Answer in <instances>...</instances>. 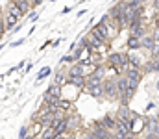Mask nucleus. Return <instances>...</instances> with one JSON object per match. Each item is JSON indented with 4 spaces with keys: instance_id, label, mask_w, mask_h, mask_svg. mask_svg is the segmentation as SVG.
I'll return each mask as SVG.
<instances>
[{
    "instance_id": "1",
    "label": "nucleus",
    "mask_w": 159,
    "mask_h": 139,
    "mask_svg": "<svg viewBox=\"0 0 159 139\" xmlns=\"http://www.w3.org/2000/svg\"><path fill=\"white\" fill-rule=\"evenodd\" d=\"M107 63H109L111 69H117V72H124L126 67L129 65L128 56L124 52H113V54H109L107 56Z\"/></svg>"
},
{
    "instance_id": "2",
    "label": "nucleus",
    "mask_w": 159,
    "mask_h": 139,
    "mask_svg": "<svg viewBox=\"0 0 159 139\" xmlns=\"http://www.w3.org/2000/svg\"><path fill=\"white\" fill-rule=\"evenodd\" d=\"M91 34H93L96 39H100L102 43H106V45H107V41H109V37H111V35H109L111 32H109L107 24H104V22H98L96 26H93V28H91Z\"/></svg>"
},
{
    "instance_id": "3",
    "label": "nucleus",
    "mask_w": 159,
    "mask_h": 139,
    "mask_svg": "<svg viewBox=\"0 0 159 139\" xmlns=\"http://www.w3.org/2000/svg\"><path fill=\"white\" fill-rule=\"evenodd\" d=\"M104 86V95L109 98V100H115L119 96V89H117V80L115 78H106V82L102 84Z\"/></svg>"
},
{
    "instance_id": "4",
    "label": "nucleus",
    "mask_w": 159,
    "mask_h": 139,
    "mask_svg": "<svg viewBox=\"0 0 159 139\" xmlns=\"http://www.w3.org/2000/svg\"><path fill=\"white\" fill-rule=\"evenodd\" d=\"M124 76H126L128 80H139V82H141V78H143V72H141L137 67H131V65H128V67H126V71H124Z\"/></svg>"
},
{
    "instance_id": "5",
    "label": "nucleus",
    "mask_w": 159,
    "mask_h": 139,
    "mask_svg": "<svg viewBox=\"0 0 159 139\" xmlns=\"http://www.w3.org/2000/svg\"><path fill=\"white\" fill-rule=\"evenodd\" d=\"M100 124H102V128H106V130H109V132H115V130H117V119L111 117V115H106V117L100 121Z\"/></svg>"
},
{
    "instance_id": "6",
    "label": "nucleus",
    "mask_w": 159,
    "mask_h": 139,
    "mask_svg": "<svg viewBox=\"0 0 159 139\" xmlns=\"http://www.w3.org/2000/svg\"><path fill=\"white\" fill-rule=\"evenodd\" d=\"M67 84L78 89H85V76H67Z\"/></svg>"
},
{
    "instance_id": "7",
    "label": "nucleus",
    "mask_w": 159,
    "mask_h": 139,
    "mask_svg": "<svg viewBox=\"0 0 159 139\" xmlns=\"http://www.w3.org/2000/svg\"><path fill=\"white\" fill-rule=\"evenodd\" d=\"M7 13H9V15H13L15 19H22V15H24V13L20 11V7L17 6V2H15V0H11V2L7 4Z\"/></svg>"
},
{
    "instance_id": "8",
    "label": "nucleus",
    "mask_w": 159,
    "mask_h": 139,
    "mask_svg": "<svg viewBox=\"0 0 159 139\" xmlns=\"http://www.w3.org/2000/svg\"><path fill=\"white\" fill-rule=\"evenodd\" d=\"M67 76H85L83 74V65L81 63H74V65H70L69 67V71H67Z\"/></svg>"
},
{
    "instance_id": "9",
    "label": "nucleus",
    "mask_w": 159,
    "mask_h": 139,
    "mask_svg": "<svg viewBox=\"0 0 159 139\" xmlns=\"http://www.w3.org/2000/svg\"><path fill=\"white\" fill-rule=\"evenodd\" d=\"M131 115H133V113H129V108H128V106H120L119 113H117V119H119V121H124V123H129Z\"/></svg>"
},
{
    "instance_id": "10",
    "label": "nucleus",
    "mask_w": 159,
    "mask_h": 139,
    "mask_svg": "<svg viewBox=\"0 0 159 139\" xmlns=\"http://www.w3.org/2000/svg\"><path fill=\"white\" fill-rule=\"evenodd\" d=\"M52 84L54 86H63V84H67V74L63 72V71H56V74H54V80H52Z\"/></svg>"
},
{
    "instance_id": "11",
    "label": "nucleus",
    "mask_w": 159,
    "mask_h": 139,
    "mask_svg": "<svg viewBox=\"0 0 159 139\" xmlns=\"http://www.w3.org/2000/svg\"><path fill=\"white\" fill-rule=\"evenodd\" d=\"M156 45V41H154V37L150 35V34H146L143 39H141V48H144V50H152Z\"/></svg>"
},
{
    "instance_id": "12",
    "label": "nucleus",
    "mask_w": 159,
    "mask_h": 139,
    "mask_svg": "<svg viewBox=\"0 0 159 139\" xmlns=\"http://www.w3.org/2000/svg\"><path fill=\"white\" fill-rule=\"evenodd\" d=\"M87 93H89L93 98H102V96H104V86H93V87H87Z\"/></svg>"
},
{
    "instance_id": "13",
    "label": "nucleus",
    "mask_w": 159,
    "mask_h": 139,
    "mask_svg": "<svg viewBox=\"0 0 159 139\" xmlns=\"http://www.w3.org/2000/svg\"><path fill=\"white\" fill-rule=\"evenodd\" d=\"M143 26H144V19H143V17H135V19L129 22L128 28H129V34H131V32H135L137 28H143Z\"/></svg>"
},
{
    "instance_id": "14",
    "label": "nucleus",
    "mask_w": 159,
    "mask_h": 139,
    "mask_svg": "<svg viewBox=\"0 0 159 139\" xmlns=\"http://www.w3.org/2000/svg\"><path fill=\"white\" fill-rule=\"evenodd\" d=\"M128 50H141V39H137L135 35L128 37Z\"/></svg>"
},
{
    "instance_id": "15",
    "label": "nucleus",
    "mask_w": 159,
    "mask_h": 139,
    "mask_svg": "<svg viewBox=\"0 0 159 139\" xmlns=\"http://www.w3.org/2000/svg\"><path fill=\"white\" fill-rule=\"evenodd\" d=\"M56 136H57V132H56L52 126H46V128H43V132H41L39 137L41 139H54Z\"/></svg>"
},
{
    "instance_id": "16",
    "label": "nucleus",
    "mask_w": 159,
    "mask_h": 139,
    "mask_svg": "<svg viewBox=\"0 0 159 139\" xmlns=\"http://www.w3.org/2000/svg\"><path fill=\"white\" fill-rule=\"evenodd\" d=\"M65 119H67V126H69V132L72 134V132H74V128H78L80 119H78V117H74V115H69V117H65Z\"/></svg>"
},
{
    "instance_id": "17",
    "label": "nucleus",
    "mask_w": 159,
    "mask_h": 139,
    "mask_svg": "<svg viewBox=\"0 0 159 139\" xmlns=\"http://www.w3.org/2000/svg\"><path fill=\"white\" fill-rule=\"evenodd\" d=\"M17 21H19V19H15L13 15H9V13H7V15H6V19H4V22H6V30H13V28L17 26Z\"/></svg>"
},
{
    "instance_id": "18",
    "label": "nucleus",
    "mask_w": 159,
    "mask_h": 139,
    "mask_svg": "<svg viewBox=\"0 0 159 139\" xmlns=\"http://www.w3.org/2000/svg\"><path fill=\"white\" fill-rule=\"evenodd\" d=\"M48 95H52V96H56V98H61V87L59 86H54V84H50L48 86V89H46Z\"/></svg>"
},
{
    "instance_id": "19",
    "label": "nucleus",
    "mask_w": 159,
    "mask_h": 139,
    "mask_svg": "<svg viewBox=\"0 0 159 139\" xmlns=\"http://www.w3.org/2000/svg\"><path fill=\"white\" fill-rule=\"evenodd\" d=\"M144 72H156V61L154 59H150V61L144 63Z\"/></svg>"
},
{
    "instance_id": "20",
    "label": "nucleus",
    "mask_w": 159,
    "mask_h": 139,
    "mask_svg": "<svg viewBox=\"0 0 159 139\" xmlns=\"http://www.w3.org/2000/svg\"><path fill=\"white\" fill-rule=\"evenodd\" d=\"M59 108H61L63 111H70V108H72V104H70L69 100H63V98H61V100H59Z\"/></svg>"
},
{
    "instance_id": "21",
    "label": "nucleus",
    "mask_w": 159,
    "mask_h": 139,
    "mask_svg": "<svg viewBox=\"0 0 159 139\" xmlns=\"http://www.w3.org/2000/svg\"><path fill=\"white\" fill-rule=\"evenodd\" d=\"M48 74H50V67H43L39 71V74H37V82H41V80H43L44 76H48Z\"/></svg>"
},
{
    "instance_id": "22",
    "label": "nucleus",
    "mask_w": 159,
    "mask_h": 139,
    "mask_svg": "<svg viewBox=\"0 0 159 139\" xmlns=\"http://www.w3.org/2000/svg\"><path fill=\"white\" fill-rule=\"evenodd\" d=\"M28 134H30V132H28V126H22V128H20V132H19V139H24Z\"/></svg>"
},
{
    "instance_id": "23",
    "label": "nucleus",
    "mask_w": 159,
    "mask_h": 139,
    "mask_svg": "<svg viewBox=\"0 0 159 139\" xmlns=\"http://www.w3.org/2000/svg\"><path fill=\"white\" fill-rule=\"evenodd\" d=\"M4 32H6V22H4V19L0 17V39H2V35H4Z\"/></svg>"
},
{
    "instance_id": "24",
    "label": "nucleus",
    "mask_w": 159,
    "mask_h": 139,
    "mask_svg": "<svg viewBox=\"0 0 159 139\" xmlns=\"http://www.w3.org/2000/svg\"><path fill=\"white\" fill-rule=\"evenodd\" d=\"M63 63H76V59H74V56H65Z\"/></svg>"
},
{
    "instance_id": "25",
    "label": "nucleus",
    "mask_w": 159,
    "mask_h": 139,
    "mask_svg": "<svg viewBox=\"0 0 159 139\" xmlns=\"http://www.w3.org/2000/svg\"><path fill=\"white\" fill-rule=\"evenodd\" d=\"M144 139H157V136H156V134H152V132H146Z\"/></svg>"
},
{
    "instance_id": "26",
    "label": "nucleus",
    "mask_w": 159,
    "mask_h": 139,
    "mask_svg": "<svg viewBox=\"0 0 159 139\" xmlns=\"http://www.w3.org/2000/svg\"><path fill=\"white\" fill-rule=\"evenodd\" d=\"M152 37H154V41H156V43H159V30H154Z\"/></svg>"
},
{
    "instance_id": "27",
    "label": "nucleus",
    "mask_w": 159,
    "mask_h": 139,
    "mask_svg": "<svg viewBox=\"0 0 159 139\" xmlns=\"http://www.w3.org/2000/svg\"><path fill=\"white\" fill-rule=\"evenodd\" d=\"M22 43H24V39H19V41H13V43H11V46H20Z\"/></svg>"
},
{
    "instance_id": "28",
    "label": "nucleus",
    "mask_w": 159,
    "mask_h": 139,
    "mask_svg": "<svg viewBox=\"0 0 159 139\" xmlns=\"http://www.w3.org/2000/svg\"><path fill=\"white\" fill-rule=\"evenodd\" d=\"M37 17H39V13H37V11H34V13H30V21H35Z\"/></svg>"
},
{
    "instance_id": "29",
    "label": "nucleus",
    "mask_w": 159,
    "mask_h": 139,
    "mask_svg": "<svg viewBox=\"0 0 159 139\" xmlns=\"http://www.w3.org/2000/svg\"><path fill=\"white\" fill-rule=\"evenodd\" d=\"M154 61H156V72L159 74V59H154Z\"/></svg>"
},
{
    "instance_id": "30",
    "label": "nucleus",
    "mask_w": 159,
    "mask_h": 139,
    "mask_svg": "<svg viewBox=\"0 0 159 139\" xmlns=\"http://www.w3.org/2000/svg\"><path fill=\"white\" fill-rule=\"evenodd\" d=\"M24 139H35V136H34V134L30 132V134H28V136H26V137H24Z\"/></svg>"
},
{
    "instance_id": "31",
    "label": "nucleus",
    "mask_w": 159,
    "mask_h": 139,
    "mask_svg": "<svg viewBox=\"0 0 159 139\" xmlns=\"http://www.w3.org/2000/svg\"><path fill=\"white\" fill-rule=\"evenodd\" d=\"M154 24H156V30H159V17L156 19V21H154Z\"/></svg>"
},
{
    "instance_id": "32",
    "label": "nucleus",
    "mask_w": 159,
    "mask_h": 139,
    "mask_svg": "<svg viewBox=\"0 0 159 139\" xmlns=\"http://www.w3.org/2000/svg\"><path fill=\"white\" fill-rule=\"evenodd\" d=\"M135 2H137V4H139V6H143V4H144V2H146V0H135Z\"/></svg>"
},
{
    "instance_id": "33",
    "label": "nucleus",
    "mask_w": 159,
    "mask_h": 139,
    "mask_svg": "<svg viewBox=\"0 0 159 139\" xmlns=\"http://www.w3.org/2000/svg\"><path fill=\"white\" fill-rule=\"evenodd\" d=\"M156 89H157V91H159V80H157V82H156Z\"/></svg>"
},
{
    "instance_id": "34",
    "label": "nucleus",
    "mask_w": 159,
    "mask_h": 139,
    "mask_svg": "<svg viewBox=\"0 0 159 139\" xmlns=\"http://www.w3.org/2000/svg\"><path fill=\"white\" fill-rule=\"evenodd\" d=\"M157 139H159V134H157Z\"/></svg>"
}]
</instances>
